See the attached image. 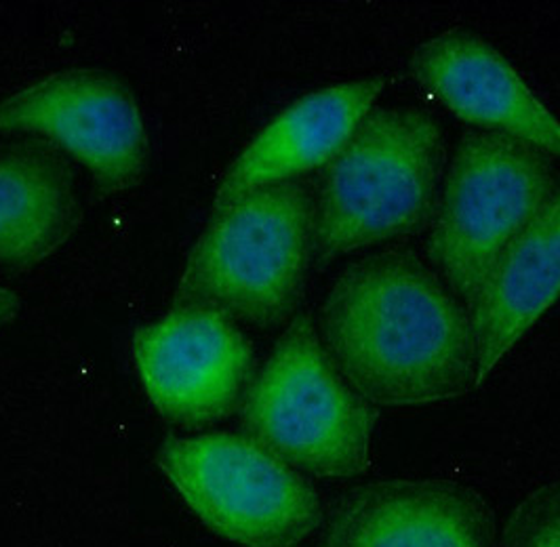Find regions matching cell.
I'll return each instance as SVG.
<instances>
[{"mask_svg": "<svg viewBox=\"0 0 560 547\" xmlns=\"http://www.w3.org/2000/svg\"><path fill=\"white\" fill-rule=\"evenodd\" d=\"M337 371L377 407H421L478 387L466 305L421 257L388 251L339 274L318 312Z\"/></svg>", "mask_w": 560, "mask_h": 547, "instance_id": "6da1fadb", "label": "cell"}, {"mask_svg": "<svg viewBox=\"0 0 560 547\" xmlns=\"http://www.w3.org/2000/svg\"><path fill=\"white\" fill-rule=\"evenodd\" d=\"M445 136L420 108H373L323 166L314 194V259L407 236L434 211Z\"/></svg>", "mask_w": 560, "mask_h": 547, "instance_id": "7a4b0ae2", "label": "cell"}, {"mask_svg": "<svg viewBox=\"0 0 560 547\" xmlns=\"http://www.w3.org/2000/svg\"><path fill=\"white\" fill-rule=\"evenodd\" d=\"M312 259L314 194L300 182L252 191L211 213L186 257L175 303L272 327L298 305Z\"/></svg>", "mask_w": 560, "mask_h": 547, "instance_id": "3957f363", "label": "cell"}, {"mask_svg": "<svg viewBox=\"0 0 560 547\" xmlns=\"http://www.w3.org/2000/svg\"><path fill=\"white\" fill-rule=\"evenodd\" d=\"M243 430L312 478H354L371 462L377 412L346 382L314 321L300 314L243 396Z\"/></svg>", "mask_w": 560, "mask_h": 547, "instance_id": "277c9868", "label": "cell"}, {"mask_svg": "<svg viewBox=\"0 0 560 547\" xmlns=\"http://www.w3.org/2000/svg\"><path fill=\"white\" fill-rule=\"evenodd\" d=\"M559 182L555 159L518 139L470 131L457 141L434 207L430 261L466 310Z\"/></svg>", "mask_w": 560, "mask_h": 547, "instance_id": "5b68a950", "label": "cell"}, {"mask_svg": "<svg viewBox=\"0 0 560 547\" xmlns=\"http://www.w3.org/2000/svg\"><path fill=\"white\" fill-rule=\"evenodd\" d=\"M156 465L213 535L241 547H295L325 520L308 476L245 434L167 438Z\"/></svg>", "mask_w": 560, "mask_h": 547, "instance_id": "8992f818", "label": "cell"}, {"mask_svg": "<svg viewBox=\"0 0 560 547\" xmlns=\"http://www.w3.org/2000/svg\"><path fill=\"white\" fill-rule=\"evenodd\" d=\"M0 136L51 141L108 194L133 188L148 163L140 106L125 82L102 70H66L0 102Z\"/></svg>", "mask_w": 560, "mask_h": 547, "instance_id": "52a82bcc", "label": "cell"}, {"mask_svg": "<svg viewBox=\"0 0 560 547\" xmlns=\"http://www.w3.org/2000/svg\"><path fill=\"white\" fill-rule=\"evenodd\" d=\"M131 356L152 407L188 428L224 419L252 383L249 339L230 316L205 305L175 303L136 328Z\"/></svg>", "mask_w": 560, "mask_h": 547, "instance_id": "ba28073f", "label": "cell"}, {"mask_svg": "<svg viewBox=\"0 0 560 547\" xmlns=\"http://www.w3.org/2000/svg\"><path fill=\"white\" fill-rule=\"evenodd\" d=\"M320 547H498L493 510L453 480H382L325 512Z\"/></svg>", "mask_w": 560, "mask_h": 547, "instance_id": "9c48e42d", "label": "cell"}, {"mask_svg": "<svg viewBox=\"0 0 560 547\" xmlns=\"http://www.w3.org/2000/svg\"><path fill=\"white\" fill-rule=\"evenodd\" d=\"M421 89L457 118L518 139L560 161V118L493 45L466 30L439 34L411 54Z\"/></svg>", "mask_w": 560, "mask_h": 547, "instance_id": "30bf717a", "label": "cell"}, {"mask_svg": "<svg viewBox=\"0 0 560 547\" xmlns=\"http://www.w3.org/2000/svg\"><path fill=\"white\" fill-rule=\"evenodd\" d=\"M384 79L341 82L312 91L282 109L228 166L215 190L213 213L252 191L323 168L373 109Z\"/></svg>", "mask_w": 560, "mask_h": 547, "instance_id": "8fae6325", "label": "cell"}, {"mask_svg": "<svg viewBox=\"0 0 560 547\" xmlns=\"http://www.w3.org/2000/svg\"><path fill=\"white\" fill-rule=\"evenodd\" d=\"M560 298V182L495 259L468 314L477 337L478 385Z\"/></svg>", "mask_w": 560, "mask_h": 547, "instance_id": "7c38bea8", "label": "cell"}, {"mask_svg": "<svg viewBox=\"0 0 560 547\" xmlns=\"http://www.w3.org/2000/svg\"><path fill=\"white\" fill-rule=\"evenodd\" d=\"M81 202L68 168L51 152L0 154V264L32 268L49 259L81 225Z\"/></svg>", "mask_w": 560, "mask_h": 547, "instance_id": "4fadbf2b", "label": "cell"}, {"mask_svg": "<svg viewBox=\"0 0 560 547\" xmlns=\"http://www.w3.org/2000/svg\"><path fill=\"white\" fill-rule=\"evenodd\" d=\"M498 547H560V478L537 487L512 510Z\"/></svg>", "mask_w": 560, "mask_h": 547, "instance_id": "5bb4252c", "label": "cell"}, {"mask_svg": "<svg viewBox=\"0 0 560 547\" xmlns=\"http://www.w3.org/2000/svg\"><path fill=\"white\" fill-rule=\"evenodd\" d=\"M22 307V298L13 291L0 284V328L11 323Z\"/></svg>", "mask_w": 560, "mask_h": 547, "instance_id": "9a60e30c", "label": "cell"}]
</instances>
